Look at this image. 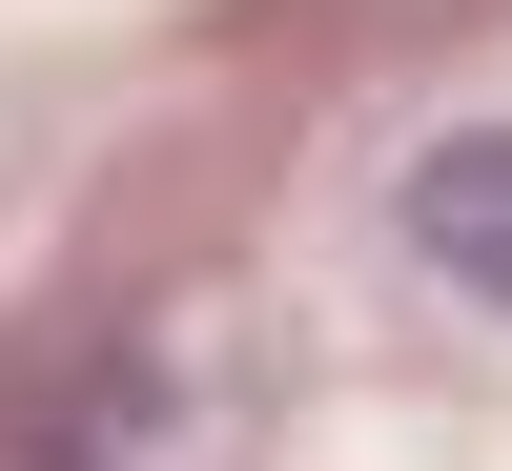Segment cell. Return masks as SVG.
I'll return each mask as SVG.
<instances>
[{
  "instance_id": "6da1fadb",
  "label": "cell",
  "mask_w": 512,
  "mask_h": 471,
  "mask_svg": "<svg viewBox=\"0 0 512 471\" xmlns=\"http://www.w3.org/2000/svg\"><path fill=\"white\" fill-rule=\"evenodd\" d=\"M410 246H431L451 287H492V308H512V144H451L431 185H410Z\"/></svg>"
}]
</instances>
